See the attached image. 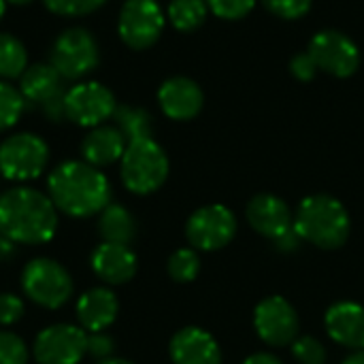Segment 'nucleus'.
I'll return each mask as SVG.
<instances>
[{"mask_svg":"<svg viewBox=\"0 0 364 364\" xmlns=\"http://www.w3.org/2000/svg\"><path fill=\"white\" fill-rule=\"evenodd\" d=\"M23 311H26V307L19 296H15L11 292L0 294V324L2 326H11V324L19 322Z\"/></svg>","mask_w":364,"mask_h":364,"instance_id":"obj_33","label":"nucleus"},{"mask_svg":"<svg viewBox=\"0 0 364 364\" xmlns=\"http://www.w3.org/2000/svg\"><path fill=\"white\" fill-rule=\"evenodd\" d=\"M98 232L107 243L128 245L136 237V222L130 211L122 205H107L100 211Z\"/></svg>","mask_w":364,"mask_h":364,"instance_id":"obj_22","label":"nucleus"},{"mask_svg":"<svg viewBox=\"0 0 364 364\" xmlns=\"http://www.w3.org/2000/svg\"><path fill=\"white\" fill-rule=\"evenodd\" d=\"M207 4L222 19H241L254 9L256 0H207Z\"/></svg>","mask_w":364,"mask_h":364,"instance_id":"obj_31","label":"nucleus"},{"mask_svg":"<svg viewBox=\"0 0 364 364\" xmlns=\"http://www.w3.org/2000/svg\"><path fill=\"white\" fill-rule=\"evenodd\" d=\"M237 228L239 222L228 207L207 205L190 215L186 224V237L194 250L218 252L235 239Z\"/></svg>","mask_w":364,"mask_h":364,"instance_id":"obj_8","label":"nucleus"},{"mask_svg":"<svg viewBox=\"0 0 364 364\" xmlns=\"http://www.w3.org/2000/svg\"><path fill=\"white\" fill-rule=\"evenodd\" d=\"M207 11H209L207 0H171L168 19L177 30L190 32L203 26V21L207 19Z\"/></svg>","mask_w":364,"mask_h":364,"instance_id":"obj_25","label":"nucleus"},{"mask_svg":"<svg viewBox=\"0 0 364 364\" xmlns=\"http://www.w3.org/2000/svg\"><path fill=\"white\" fill-rule=\"evenodd\" d=\"M4 11H6V2L0 0V19H2V15H4Z\"/></svg>","mask_w":364,"mask_h":364,"instance_id":"obj_42","label":"nucleus"},{"mask_svg":"<svg viewBox=\"0 0 364 364\" xmlns=\"http://www.w3.org/2000/svg\"><path fill=\"white\" fill-rule=\"evenodd\" d=\"M309 55L318 70H326L335 77H350L360 64L358 47L337 30H322L309 43Z\"/></svg>","mask_w":364,"mask_h":364,"instance_id":"obj_14","label":"nucleus"},{"mask_svg":"<svg viewBox=\"0 0 364 364\" xmlns=\"http://www.w3.org/2000/svg\"><path fill=\"white\" fill-rule=\"evenodd\" d=\"M126 147L128 141L117 126H96L85 134L81 143V154L87 164L100 168L122 160Z\"/></svg>","mask_w":364,"mask_h":364,"instance_id":"obj_21","label":"nucleus"},{"mask_svg":"<svg viewBox=\"0 0 364 364\" xmlns=\"http://www.w3.org/2000/svg\"><path fill=\"white\" fill-rule=\"evenodd\" d=\"M328 337L354 352L364 350V307L352 301H341L328 307L324 316Z\"/></svg>","mask_w":364,"mask_h":364,"instance_id":"obj_17","label":"nucleus"},{"mask_svg":"<svg viewBox=\"0 0 364 364\" xmlns=\"http://www.w3.org/2000/svg\"><path fill=\"white\" fill-rule=\"evenodd\" d=\"M117 30L128 47L147 49L164 30V13L156 0H126L119 13Z\"/></svg>","mask_w":364,"mask_h":364,"instance_id":"obj_11","label":"nucleus"},{"mask_svg":"<svg viewBox=\"0 0 364 364\" xmlns=\"http://www.w3.org/2000/svg\"><path fill=\"white\" fill-rule=\"evenodd\" d=\"M4 2H11V4H28L32 0H4Z\"/></svg>","mask_w":364,"mask_h":364,"instance_id":"obj_41","label":"nucleus"},{"mask_svg":"<svg viewBox=\"0 0 364 364\" xmlns=\"http://www.w3.org/2000/svg\"><path fill=\"white\" fill-rule=\"evenodd\" d=\"M43 2L55 15L79 17V15H87V13L100 9L107 0H43Z\"/></svg>","mask_w":364,"mask_h":364,"instance_id":"obj_29","label":"nucleus"},{"mask_svg":"<svg viewBox=\"0 0 364 364\" xmlns=\"http://www.w3.org/2000/svg\"><path fill=\"white\" fill-rule=\"evenodd\" d=\"M96 38L83 28L64 30L51 47V66L62 79H81L98 64Z\"/></svg>","mask_w":364,"mask_h":364,"instance_id":"obj_7","label":"nucleus"},{"mask_svg":"<svg viewBox=\"0 0 364 364\" xmlns=\"http://www.w3.org/2000/svg\"><path fill=\"white\" fill-rule=\"evenodd\" d=\"M292 356L301 364H326V348L316 337H296L292 343Z\"/></svg>","mask_w":364,"mask_h":364,"instance_id":"obj_28","label":"nucleus"},{"mask_svg":"<svg viewBox=\"0 0 364 364\" xmlns=\"http://www.w3.org/2000/svg\"><path fill=\"white\" fill-rule=\"evenodd\" d=\"M26 109V100L11 83L0 81V132L13 128Z\"/></svg>","mask_w":364,"mask_h":364,"instance_id":"obj_27","label":"nucleus"},{"mask_svg":"<svg viewBox=\"0 0 364 364\" xmlns=\"http://www.w3.org/2000/svg\"><path fill=\"white\" fill-rule=\"evenodd\" d=\"M264 6L282 19H299L311 9V0H262Z\"/></svg>","mask_w":364,"mask_h":364,"instance_id":"obj_32","label":"nucleus"},{"mask_svg":"<svg viewBox=\"0 0 364 364\" xmlns=\"http://www.w3.org/2000/svg\"><path fill=\"white\" fill-rule=\"evenodd\" d=\"M87 354L96 360H107L113 354V339L105 333H92L87 335Z\"/></svg>","mask_w":364,"mask_h":364,"instance_id":"obj_34","label":"nucleus"},{"mask_svg":"<svg viewBox=\"0 0 364 364\" xmlns=\"http://www.w3.org/2000/svg\"><path fill=\"white\" fill-rule=\"evenodd\" d=\"M168 352L173 364H222L218 341L198 326L177 331L171 339Z\"/></svg>","mask_w":364,"mask_h":364,"instance_id":"obj_16","label":"nucleus"},{"mask_svg":"<svg viewBox=\"0 0 364 364\" xmlns=\"http://www.w3.org/2000/svg\"><path fill=\"white\" fill-rule=\"evenodd\" d=\"M28 68V51L19 38L13 34L0 32V77L15 79L21 77Z\"/></svg>","mask_w":364,"mask_h":364,"instance_id":"obj_24","label":"nucleus"},{"mask_svg":"<svg viewBox=\"0 0 364 364\" xmlns=\"http://www.w3.org/2000/svg\"><path fill=\"white\" fill-rule=\"evenodd\" d=\"M301 243H303V239H301V235L292 228L290 232H286L284 237H279V239H275L273 241V245L279 250V252H296L299 247H301Z\"/></svg>","mask_w":364,"mask_h":364,"instance_id":"obj_36","label":"nucleus"},{"mask_svg":"<svg viewBox=\"0 0 364 364\" xmlns=\"http://www.w3.org/2000/svg\"><path fill=\"white\" fill-rule=\"evenodd\" d=\"M49 198L58 211L70 218H90L100 213L111 200L109 179L87 162H64L47 179Z\"/></svg>","mask_w":364,"mask_h":364,"instance_id":"obj_1","label":"nucleus"},{"mask_svg":"<svg viewBox=\"0 0 364 364\" xmlns=\"http://www.w3.org/2000/svg\"><path fill=\"white\" fill-rule=\"evenodd\" d=\"M58 230V209L38 190L19 186L0 194V235L13 243H47Z\"/></svg>","mask_w":364,"mask_h":364,"instance_id":"obj_2","label":"nucleus"},{"mask_svg":"<svg viewBox=\"0 0 364 364\" xmlns=\"http://www.w3.org/2000/svg\"><path fill=\"white\" fill-rule=\"evenodd\" d=\"M21 288L30 301L45 309H60L73 296L68 271L51 258H34L23 267Z\"/></svg>","mask_w":364,"mask_h":364,"instance_id":"obj_5","label":"nucleus"},{"mask_svg":"<svg viewBox=\"0 0 364 364\" xmlns=\"http://www.w3.org/2000/svg\"><path fill=\"white\" fill-rule=\"evenodd\" d=\"M290 70H292V75H294L296 79H301V81H309V79H314V75L318 73V66H316L314 58H311V55H309V51H307V53H299V55H294V58H292V62H290Z\"/></svg>","mask_w":364,"mask_h":364,"instance_id":"obj_35","label":"nucleus"},{"mask_svg":"<svg viewBox=\"0 0 364 364\" xmlns=\"http://www.w3.org/2000/svg\"><path fill=\"white\" fill-rule=\"evenodd\" d=\"M243 364H284L275 354H269V352H258V354H252L250 358H245Z\"/></svg>","mask_w":364,"mask_h":364,"instance_id":"obj_37","label":"nucleus"},{"mask_svg":"<svg viewBox=\"0 0 364 364\" xmlns=\"http://www.w3.org/2000/svg\"><path fill=\"white\" fill-rule=\"evenodd\" d=\"M32 352L38 364H79L87 354V335L81 326L53 324L38 333Z\"/></svg>","mask_w":364,"mask_h":364,"instance_id":"obj_12","label":"nucleus"},{"mask_svg":"<svg viewBox=\"0 0 364 364\" xmlns=\"http://www.w3.org/2000/svg\"><path fill=\"white\" fill-rule=\"evenodd\" d=\"M245 215H247V222L250 226L275 241L279 237H284L286 232H290L294 228V215H292V209L286 205V200H282L279 196L275 194H256L250 203H247V209H245Z\"/></svg>","mask_w":364,"mask_h":364,"instance_id":"obj_15","label":"nucleus"},{"mask_svg":"<svg viewBox=\"0 0 364 364\" xmlns=\"http://www.w3.org/2000/svg\"><path fill=\"white\" fill-rule=\"evenodd\" d=\"M64 79L51 64H32L23 70L19 81V92L26 100V105L38 107L47 119L60 122L66 117L64 111Z\"/></svg>","mask_w":364,"mask_h":364,"instance_id":"obj_9","label":"nucleus"},{"mask_svg":"<svg viewBox=\"0 0 364 364\" xmlns=\"http://www.w3.org/2000/svg\"><path fill=\"white\" fill-rule=\"evenodd\" d=\"M343 364H364V350H358V352H354L352 356H348Z\"/></svg>","mask_w":364,"mask_h":364,"instance_id":"obj_39","label":"nucleus"},{"mask_svg":"<svg viewBox=\"0 0 364 364\" xmlns=\"http://www.w3.org/2000/svg\"><path fill=\"white\" fill-rule=\"evenodd\" d=\"M350 213L331 194H314L301 200L294 215V230L303 241L320 250H339L350 237Z\"/></svg>","mask_w":364,"mask_h":364,"instance_id":"obj_3","label":"nucleus"},{"mask_svg":"<svg viewBox=\"0 0 364 364\" xmlns=\"http://www.w3.org/2000/svg\"><path fill=\"white\" fill-rule=\"evenodd\" d=\"M256 335L273 348L292 346L299 335L296 309L284 296H269L256 305L254 311Z\"/></svg>","mask_w":364,"mask_h":364,"instance_id":"obj_13","label":"nucleus"},{"mask_svg":"<svg viewBox=\"0 0 364 364\" xmlns=\"http://www.w3.org/2000/svg\"><path fill=\"white\" fill-rule=\"evenodd\" d=\"M113 119H115L117 128L122 130V134L126 136L128 143L141 141V139H151V117L147 111H143L139 107L122 105L115 109Z\"/></svg>","mask_w":364,"mask_h":364,"instance_id":"obj_23","label":"nucleus"},{"mask_svg":"<svg viewBox=\"0 0 364 364\" xmlns=\"http://www.w3.org/2000/svg\"><path fill=\"white\" fill-rule=\"evenodd\" d=\"M0 364H28V348L15 333L0 331Z\"/></svg>","mask_w":364,"mask_h":364,"instance_id":"obj_30","label":"nucleus"},{"mask_svg":"<svg viewBox=\"0 0 364 364\" xmlns=\"http://www.w3.org/2000/svg\"><path fill=\"white\" fill-rule=\"evenodd\" d=\"M168 275L173 282L177 284H190L198 277L200 273V258L194 250L183 247L177 250L171 258H168Z\"/></svg>","mask_w":364,"mask_h":364,"instance_id":"obj_26","label":"nucleus"},{"mask_svg":"<svg viewBox=\"0 0 364 364\" xmlns=\"http://www.w3.org/2000/svg\"><path fill=\"white\" fill-rule=\"evenodd\" d=\"M115 109H117V102H115L113 92L96 81L73 85L64 98L66 117L73 124L85 126V128L100 126L105 119L113 117Z\"/></svg>","mask_w":364,"mask_h":364,"instance_id":"obj_10","label":"nucleus"},{"mask_svg":"<svg viewBox=\"0 0 364 364\" xmlns=\"http://www.w3.org/2000/svg\"><path fill=\"white\" fill-rule=\"evenodd\" d=\"M168 177V158L154 139L128 143L122 156V181L134 194H151Z\"/></svg>","mask_w":364,"mask_h":364,"instance_id":"obj_4","label":"nucleus"},{"mask_svg":"<svg viewBox=\"0 0 364 364\" xmlns=\"http://www.w3.org/2000/svg\"><path fill=\"white\" fill-rule=\"evenodd\" d=\"M98 364H134L130 360H124V358H107V360H100Z\"/></svg>","mask_w":364,"mask_h":364,"instance_id":"obj_40","label":"nucleus"},{"mask_svg":"<svg viewBox=\"0 0 364 364\" xmlns=\"http://www.w3.org/2000/svg\"><path fill=\"white\" fill-rule=\"evenodd\" d=\"M13 254H15V243L4 235H0V260H9Z\"/></svg>","mask_w":364,"mask_h":364,"instance_id":"obj_38","label":"nucleus"},{"mask_svg":"<svg viewBox=\"0 0 364 364\" xmlns=\"http://www.w3.org/2000/svg\"><path fill=\"white\" fill-rule=\"evenodd\" d=\"M158 100L164 115L177 122L196 117L205 102L203 90L188 77H173L164 81L162 87L158 90Z\"/></svg>","mask_w":364,"mask_h":364,"instance_id":"obj_18","label":"nucleus"},{"mask_svg":"<svg viewBox=\"0 0 364 364\" xmlns=\"http://www.w3.org/2000/svg\"><path fill=\"white\" fill-rule=\"evenodd\" d=\"M92 269L102 282L111 286H119L134 277L136 256L128 245L105 241L92 252Z\"/></svg>","mask_w":364,"mask_h":364,"instance_id":"obj_19","label":"nucleus"},{"mask_svg":"<svg viewBox=\"0 0 364 364\" xmlns=\"http://www.w3.org/2000/svg\"><path fill=\"white\" fill-rule=\"evenodd\" d=\"M49 160L47 143L30 132H19L0 145V173L11 181L36 179Z\"/></svg>","mask_w":364,"mask_h":364,"instance_id":"obj_6","label":"nucleus"},{"mask_svg":"<svg viewBox=\"0 0 364 364\" xmlns=\"http://www.w3.org/2000/svg\"><path fill=\"white\" fill-rule=\"evenodd\" d=\"M119 311L117 296L109 288H92L77 301V320L83 331L102 333L109 328Z\"/></svg>","mask_w":364,"mask_h":364,"instance_id":"obj_20","label":"nucleus"}]
</instances>
